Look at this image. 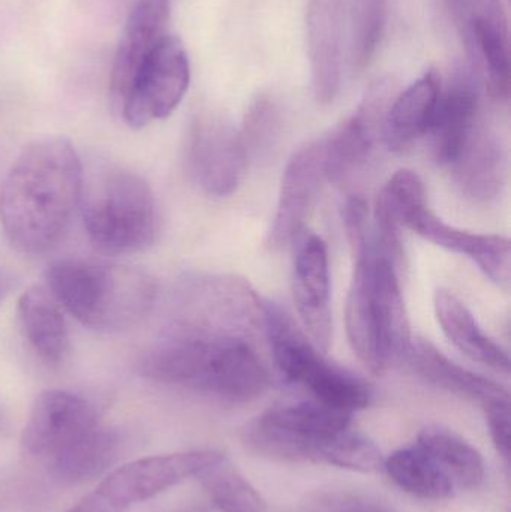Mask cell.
Returning a JSON list of instances; mask_svg holds the SVG:
<instances>
[{
  "instance_id": "cell-1",
  "label": "cell",
  "mask_w": 511,
  "mask_h": 512,
  "mask_svg": "<svg viewBox=\"0 0 511 512\" xmlns=\"http://www.w3.org/2000/svg\"><path fill=\"white\" fill-rule=\"evenodd\" d=\"M246 324L252 316L213 310L201 324L183 325L150 349L141 372L219 402H251L267 390L270 375Z\"/></svg>"
},
{
  "instance_id": "cell-2",
  "label": "cell",
  "mask_w": 511,
  "mask_h": 512,
  "mask_svg": "<svg viewBox=\"0 0 511 512\" xmlns=\"http://www.w3.org/2000/svg\"><path fill=\"white\" fill-rule=\"evenodd\" d=\"M83 180L80 156L68 140L29 144L0 189V222L9 243L30 255L54 246L81 203Z\"/></svg>"
},
{
  "instance_id": "cell-3",
  "label": "cell",
  "mask_w": 511,
  "mask_h": 512,
  "mask_svg": "<svg viewBox=\"0 0 511 512\" xmlns=\"http://www.w3.org/2000/svg\"><path fill=\"white\" fill-rule=\"evenodd\" d=\"M351 252L354 271L345 304L348 340L366 369L383 375L390 364L404 360L413 340L399 267L375 245L374 234Z\"/></svg>"
},
{
  "instance_id": "cell-4",
  "label": "cell",
  "mask_w": 511,
  "mask_h": 512,
  "mask_svg": "<svg viewBox=\"0 0 511 512\" xmlns=\"http://www.w3.org/2000/svg\"><path fill=\"white\" fill-rule=\"evenodd\" d=\"M45 277L57 303L95 330L132 327L155 303V280L129 265L62 259L48 267Z\"/></svg>"
},
{
  "instance_id": "cell-5",
  "label": "cell",
  "mask_w": 511,
  "mask_h": 512,
  "mask_svg": "<svg viewBox=\"0 0 511 512\" xmlns=\"http://www.w3.org/2000/svg\"><path fill=\"white\" fill-rule=\"evenodd\" d=\"M81 200L84 230L102 254H137L155 240V194L140 174L125 168L104 171Z\"/></svg>"
},
{
  "instance_id": "cell-6",
  "label": "cell",
  "mask_w": 511,
  "mask_h": 512,
  "mask_svg": "<svg viewBox=\"0 0 511 512\" xmlns=\"http://www.w3.org/2000/svg\"><path fill=\"white\" fill-rule=\"evenodd\" d=\"M261 313L273 363L282 379L305 388L317 402L348 414L371 403L369 385L327 361L279 304L264 300Z\"/></svg>"
},
{
  "instance_id": "cell-7",
  "label": "cell",
  "mask_w": 511,
  "mask_h": 512,
  "mask_svg": "<svg viewBox=\"0 0 511 512\" xmlns=\"http://www.w3.org/2000/svg\"><path fill=\"white\" fill-rule=\"evenodd\" d=\"M378 201L395 216L401 227L422 239L473 259L486 277L500 288L510 286V240L494 234H476L446 224L426 203L425 185L414 171L399 170L390 177Z\"/></svg>"
},
{
  "instance_id": "cell-8",
  "label": "cell",
  "mask_w": 511,
  "mask_h": 512,
  "mask_svg": "<svg viewBox=\"0 0 511 512\" xmlns=\"http://www.w3.org/2000/svg\"><path fill=\"white\" fill-rule=\"evenodd\" d=\"M351 417L314 399L276 406L246 426L243 444L252 453L278 462L323 465L327 445L350 429Z\"/></svg>"
},
{
  "instance_id": "cell-9",
  "label": "cell",
  "mask_w": 511,
  "mask_h": 512,
  "mask_svg": "<svg viewBox=\"0 0 511 512\" xmlns=\"http://www.w3.org/2000/svg\"><path fill=\"white\" fill-rule=\"evenodd\" d=\"M222 456L221 451L207 448L134 460L114 469L92 493L66 512H126L198 477Z\"/></svg>"
},
{
  "instance_id": "cell-10",
  "label": "cell",
  "mask_w": 511,
  "mask_h": 512,
  "mask_svg": "<svg viewBox=\"0 0 511 512\" xmlns=\"http://www.w3.org/2000/svg\"><path fill=\"white\" fill-rule=\"evenodd\" d=\"M191 66L182 41L167 35L138 69L114 107L131 128H144L170 116L185 96Z\"/></svg>"
},
{
  "instance_id": "cell-11",
  "label": "cell",
  "mask_w": 511,
  "mask_h": 512,
  "mask_svg": "<svg viewBox=\"0 0 511 512\" xmlns=\"http://www.w3.org/2000/svg\"><path fill=\"white\" fill-rule=\"evenodd\" d=\"M248 149L242 132L222 117H198L189 131L186 164L194 182L206 194L227 197L237 191L246 165Z\"/></svg>"
},
{
  "instance_id": "cell-12",
  "label": "cell",
  "mask_w": 511,
  "mask_h": 512,
  "mask_svg": "<svg viewBox=\"0 0 511 512\" xmlns=\"http://www.w3.org/2000/svg\"><path fill=\"white\" fill-rule=\"evenodd\" d=\"M99 424L98 411L89 400L69 391H44L33 403L21 445L30 456L50 462Z\"/></svg>"
},
{
  "instance_id": "cell-13",
  "label": "cell",
  "mask_w": 511,
  "mask_h": 512,
  "mask_svg": "<svg viewBox=\"0 0 511 512\" xmlns=\"http://www.w3.org/2000/svg\"><path fill=\"white\" fill-rule=\"evenodd\" d=\"M326 177L324 140L300 147L285 167L279 188L278 206L269 231V245H291L305 230L311 210Z\"/></svg>"
},
{
  "instance_id": "cell-14",
  "label": "cell",
  "mask_w": 511,
  "mask_h": 512,
  "mask_svg": "<svg viewBox=\"0 0 511 512\" xmlns=\"http://www.w3.org/2000/svg\"><path fill=\"white\" fill-rule=\"evenodd\" d=\"M294 245V303L309 339L320 351L326 352L332 342V312H330V268L326 243L317 234L303 231Z\"/></svg>"
},
{
  "instance_id": "cell-15",
  "label": "cell",
  "mask_w": 511,
  "mask_h": 512,
  "mask_svg": "<svg viewBox=\"0 0 511 512\" xmlns=\"http://www.w3.org/2000/svg\"><path fill=\"white\" fill-rule=\"evenodd\" d=\"M350 0H309L306 15L312 89L320 104H330L341 89L347 53Z\"/></svg>"
},
{
  "instance_id": "cell-16",
  "label": "cell",
  "mask_w": 511,
  "mask_h": 512,
  "mask_svg": "<svg viewBox=\"0 0 511 512\" xmlns=\"http://www.w3.org/2000/svg\"><path fill=\"white\" fill-rule=\"evenodd\" d=\"M168 20V0H138L132 9L111 72L110 92L114 105L125 95L153 48L167 36Z\"/></svg>"
},
{
  "instance_id": "cell-17",
  "label": "cell",
  "mask_w": 511,
  "mask_h": 512,
  "mask_svg": "<svg viewBox=\"0 0 511 512\" xmlns=\"http://www.w3.org/2000/svg\"><path fill=\"white\" fill-rule=\"evenodd\" d=\"M479 83L461 75L447 92H441L426 134L431 135L435 158L449 167L479 126Z\"/></svg>"
},
{
  "instance_id": "cell-18",
  "label": "cell",
  "mask_w": 511,
  "mask_h": 512,
  "mask_svg": "<svg viewBox=\"0 0 511 512\" xmlns=\"http://www.w3.org/2000/svg\"><path fill=\"white\" fill-rule=\"evenodd\" d=\"M447 168L465 198L474 203H489L503 191L507 156L501 141L479 125Z\"/></svg>"
},
{
  "instance_id": "cell-19",
  "label": "cell",
  "mask_w": 511,
  "mask_h": 512,
  "mask_svg": "<svg viewBox=\"0 0 511 512\" xmlns=\"http://www.w3.org/2000/svg\"><path fill=\"white\" fill-rule=\"evenodd\" d=\"M404 361L428 384L467 399L477 400L483 406L500 400H510V393L503 385L459 366L428 340H411Z\"/></svg>"
},
{
  "instance_id": "cell-20",
  "label": "cell",
  "mask_w": 511,
  "mask_h": 512,
  "mask_svg": "<svg viewBox=\"0 0 511 512\" xmlns=\"http://www.w3.org/2000/svg\"><path fill=\"white\" fill-rule=\"evenodd\" d=\"M18 322L30 348L48 366H59L69 354V331L54 295L44 286L27 289L18 300Z\"/></svg>"
},
{
  "instance_id": "cell-21",
  "label": "cell",
  "mask_w": 511,
  "mask_h": 512,
  "mask_svg": "<svg viewBox=\"0 0 511 512\" xmlns=\"http://www.w3.org/2000/svg\"><path fill=\"white\" fill-rule=\"evenodd\" d=\"M440 93V75L429 71L393 98L381 132L390 150L401 152L428 132Z\"/></svg>"
},
{
  "instance_id": "cell-22",
  "label": "cell",
  "mask_w": 511,
  "mask_h": 512,
  "mask_svg": "<svg viewBox=\"0 0 511 512\" xmlns=\"http://www.w3.org/2000/svg\"><path fill=\"white\" fill-rule=\"evenodd\" d=\"M434 309L447 339L471 360L509 375L510 358L501 346L483 333L467 306L447 289H437Z\"/></svg>"
},
{
  "instance_id": "cell-23",
  "label": "cell",
  "mask_w": 511,
  "mask_h": 512,
  "mask_svg": "<svg viewBox=\"0 0 511 512\" xmlns=\"http://www.w3.org/2000/svg\"><path fill=\"white\" fill-rule=\"evenodd\" d=\"M120 438L116 430L99 424L92 432L69 445L50 460L51 472L59 483L78 486L104 474L117 460Z\"/></svg>"
},
{
  "instance_id": "cell-24",
  "label": "cell",
  "mask_w": 511,
  "mask_h": 512,
  "mask_svg": "<svg viewBox=\"0 0 511 512\" xmlns=\"http://www.w3.org/2000/svg\"><path fill=\"white\" fill-rule=\"evenodd\" d=\"M383 469L402 492L422 501H446L458 492L446 472L417 442L384 459Z\"/></svg>"
},
{
  "instance_id": "cell-25",
  "label": "cell",
  "mask_w": 511,
  "mask_h": 512,
  "mask_svg": "<svg viewBox=\"0 0 511 512\" xmlns=\"http://www.w3.org/2000/svg\"><path fill=\"white\" fill-rule=\"evenodd\" d=\"M417 444L431 454L453 481L456 490L477 489L485 480L486 466L482 454L453 430L440 426L425 427L419 433Z\"/></svg>"
},
{
  "instance_id": "cell-26",
  "label": "cell",
  "mask_w": 511,
  "mask_h": 512,
  "mask_svg": "<svg viewBox=\"0 0 511 512\" xmlns=\"http://www.w3.org/2000/svg\"><path fill=\"white\" fill-rule=\"evenodd\" d=\"M197 478L221 512H269L263 495L225 454Z\"/></svg>"
},
{
  "instance_id": "cell-27",
  "label": "cell",
  "mask_w": 511,
  "mask_h": 512,
  "mask_svg": "<svg viewBox=\"0 0 511 512\" xmlns=\"http://www.w3.org/2000/svg\"><path fill=\"white\" fill-rule=\"evenodd\" d=\"M386 17V0H350L345 57L354 72L365 69L377 53Z\"/></svg>"
},
{
  "instance_id": "cell-28",
  "label": "cell",
  "mask_w": 511,
  "mask_h": 512,
  "mask_svg": "<svg viewBox=\"0 0 511 512\" xmlns=\"http://www.w3.org/2000/svg\"><path fill=\"white\" fill-rule=\"evenodd\" d=\"M306 512H393L377 499L351 492L315 493L306 504Z\"/></svg>"
},
{
  "instance_id": "cell-29",
  "label": "cell",
  "mask_w": 511,
  "mask_h": 512,
  "mask_svg": "<svg viewBox=\"0 0 511 512\" xmlns=\"http://www.w3.org/2000/svg\"><path fill=\"white\" fill-rule=\"evenodd\" d=\"M443 3L461 32L482 20L507 24L501 0H443Z\"/></svg>"
},
{
  "instance_id": "cell-30",
  "label": "cell",
  "mask_w": 511,
  "mask_h": 512,
  "mask_svg": "<svg viewBox=\"0 0 511 512\" xmlns=\"http://www.w3.org/2000/svg\"><path fill=\"white\" fill-rule=\"evenodd\" d=\"M276 123H278V116H276L275 105L270 102V99H258L249 111L245 131L242 132L248 152L249 146L258 147L273 138Z\"/></svg>"
},
{
  "instance_id": "cell-31",
  "label": "cell",
  "mask_w": 511,
  "mask_h": 512,
  "mask_svg": "<svg viewBox=\"0 0 511 512\" xmlns=\"http://www.w3.org/2000/svg\"><path fill=\"white\" fill-rule=\"evenodd\" d=\"M483 408L486 411L489 433H491L495 450L503 457L506 465H509L511 453L510 400L489 403Z\"/></svg>"
},
{
  "instance_id": "cell-32",
  "label": "cell",
  "mask_w": 511,
  "mask_h": 512,
  "mask_svg": "<svg viewBox=\"0 0 511 512\" xmlns=\"http://www.w3.org/2000/svg\"><path fill=\"white\" fill-rule=\"evenodd\" d=\"M15 288V279L12 274L0 271V301Z\"/></svg>"
}]
</instances>
